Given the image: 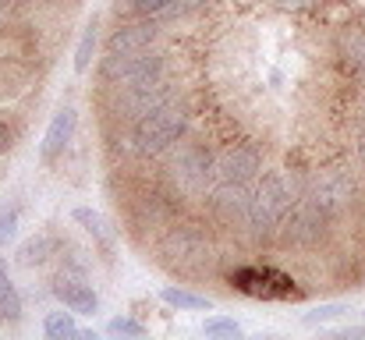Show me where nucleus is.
<instances>
[{
	"label": "nucleus",
	"instance_id": "nucleus-1",
	"mask_svg": "<svg viewBox=\"0 0 365 340\" xmlns=\"http://www.w3.org/2000/svg\"><path fill=\"white\" fill-rule=\"evenodd\" d=\"M294 202H298V185H294V177H291L287 170H269V174H262L259 188L252 192L245 224H248V230H252L255 237H266V234H273V230L280 227V220L287 217V210H291Z\"/></svg>",
	"mask_w": 365,
	"mask_h": 340
},
{
	"label": "nucleus",
	"instance_id": "nucleus-2",
	"mask_svg": "<svg viewBox=\"0 0 365 340\" xmlns=\"http://www.w3.org/2000/svg\"><path fill=\"white\" fill-rule=\"evenodd\" d=\"M160 262L167 269H178V273H199L202 266L213 262V241H210V230L199 224H178L170 227L160 244Z\"/></svg>",
	"mask_w": 365,
	"mask_h": 340
},
{
	"label": "nucleus",
	"instance_id": "nucleus-3",
	"mask_svg": "<svg viewBox=\"0 0 365 340\" xmlns=\"http://www.w3.org/2000/svg\"><path fill=\"white\" fill-rule=\"evenodd\" d=\"M185 131H188V113L174 100V103L135 120V149L145 156H160V153L174 149L185 138Z\"/></svg>",
	"mask_w": 365,
	"mask_h": 340
},
{
	"label": "nucleus",
	"instance_id": "nucleus-4",
	"mask_svg": "<svg viewBox=\"0 0 365 340\" xmlns=\"http://www.w3.org/2000/svg\"><path fill=\"white\" fill-rule=\"evenodd\" d=\"M103 82L107 86H118V89H142V86H153L163 78V57L160 53H131V57H118V53H107L103 57V68H100Z\"/></svg>",
	"mask_w": 365,
	"mask_h": 340
},
{
	"label": "nucleus",
	"instance_id": "nucleus-5",
	"mask_svg": "<svg viewBox=\"0 0 365 340\" xmlns=\"http://www.w3.org/2000/svg\"><path fill=\"white\" fill-rule=\"evenodd\" d=\"M231 287L242 291L248 298H266V302H287V298H302V291L294 287V280L280 269L269 266H245L231 273Z\"/></svg>",
	"mask_w": 365,
	"mask_h": 340
},
{
	"label": "nucleus",
	"instance_id": "nucleus-6",
	"mask_svg": "<svg viewBox=\"0 0 365 340\" xmlns=\"http://www.w3.org/2000/svg\"><path fill=\"white\" fill-rule=\"evenodd\" d=\"M327 220H330V217L305 195V199H298V202L287 210V217L280 220V237H284V244H302V248H309V244H316V241L323 237Z\"/></svg>",
	"mask_w": 365,
	"mask_h": 340
},
{
	"label": "nucleus",
	"instance_id": "nucleus-7",
	"mask_svg": "<svg viewBox=\"0 0 365 340\" xmlns=\"http://www.w3.org/2000/svg\"><path fill=\"white\" fill-rule=\"evenodd\" d=\"M259 170H262V149L255 142H238V145H231L217 156V177L220 181L248 185V181L259 177Z\"/></svg>",
	"mask_w": 365,
	"mask_h": 340
},
{
	"label": "nucleus",
	"instance_id": "nucleus-8",
	"mask_svg": "<svg viewBox=\"0 0 365 340\" xmlns=\"http://www.w3.org/2000/svg\"><path fill=\"white\" fill-rule=\"evenodd\" d=\"M170 170H174V177L181 181L185 192H202L210 185V177L217 174V160L206 153V145H185Z\"/></svg>",
	"mask_w": 365,
	"mask_h": 340
},
{
	"label": "nucleus",
	"instance_id": "nucleus-9",
	"mask_svg": "<svg viewBox=\"0 0 365 340\" xmlns=\"http://www.w3.org/2000/svg\"><path fill=\"white\" fill-rule=\"evenodd\" d=\"M351 195H355V185H351V177H348L344 170H327V174H319L316 185H312V192H309V199H312L327 217L348 210Z\"/></svg>",
	"mask_w": 365,
	"mask_h": 340
},
{
	"label": "nucleus",
	"instance_id": "nucleus-10",
	"mask_svg": "<svg viewBox=\"0 0 365 340\" xmlns=\"http://www.w3.org/2000/svg\"><path fill=\"white\" fill-rule=\"evenodd\" d=\"M248 202H252V195L245 192V185L220 181V188L210 195V213H213L217 224L235 227V220H245V217H248Z\"/></svg>",
	"mask_w": 365,
	"mask_h": 340
},
{
	"label": "nucleus",
	"instance_id": "nucleus-11",
	"mask_svg": "<svg viewBox=\"0 0 365 340\" xmlns=\"http://www.w3.org/2000/svg\"><path fill=\"white\" fill-rule=\"evenodd\" d=\"M156 39V21L153 18H142V21H131L121 25L107 36V53H118V57H131V53H145Z\"/></svg>",
	"mask_w": 365,
	"mask_h": 340
},
{
	"label": "nucleus",
	"instance_id": "nucleus-12",
	"mask_svg": "<svg viewBox=\"0 0 365 340\" xmlns=\"http://www.w3.org/2000/svg\"><path fill=\"white\" fill-rule=\"evenodd\" d=\"M53 294H57V298L64 302V309H71L75 316H96V309H100L96 291H93L82 277H75V273H57Z\"/></svg>",
	"mask_w": 365,
	"mask_h": 340
},
{
	"label": "nucleus",
	"instance_id": "nucleus-13",
	"mask_svg": "<svg viewBox=\"0 0 365 340\" xmlns=\"http://www.w3.org/2000/svg\"><path fill=\"white\" fill-rule=\"evenodd\" d=\"M75 128H78V113H75V107H61V110L50 117V128H46L43 145H39L43 163H53L57 156H64V149H68L71 138H75Z\"/></svg>",
	"mask_w": 365,
	"mask_h": 340
},
{
	"label": "nucleus",
	"instance_id": "nucleus-14",
	"mask_svg": "<svg viewBox=\"0 0 365 340\" xmlns=\"http://www.w3.org/2000/svg\"><path fill=\"white\" fill-rule=\"evenodd\" d=\"M178 100V89L170 86V82H153V86H142V89H131V96H128V117L131 120H138V117H145V113L160 110V107H167V103H174Z\"/></svg>",
	"mask_w": 365,
	"mask_h": 340
},
{
	"label": "nucleus",
	"instance_id": "nucleus-15",
	"mask_svg": "<svg viewBox=\"0 0 365 340\" xmlns=\"http://www.w3.org/2000/svg\"><path fill=\"white\" fill-rule=\"evenodd\" d=\"M71 217H75V224L86 227V230L93 234V241H96V244H100V248H103V252L110 255V248H114V237H110V230H107L103 217H100L96 210H86V206H78V210H75Z\"/></svg>",
	"mask_w": 365,
	"mask_h": 340
},
{
	"label": "nucleus",
	"instance_id": "nucleus-16",
	"mask_svg": "<svg viewBox=\"0 0 365 340\" xmlns=\"http://www.w3.org/2000/svg\"><path fill=\"white\" fill-rule=\"evenodd\" d=\"M0 319H4V323H18V319H21V294H18V287L11 284L4 262H0Z\"/></svg>",
	"mask_w": 365,
	"mask_h": 340
},
{
	"label": "nucleus",
	"instance_id": "nucleus-17",
	"mask_svg": "<svg viewBox=\"0 0 365 340\" xmlns=\"http://www.w3.org/2000/svg\"><path fill=\"white\" fill-rule=\"evenodd\" d=\"M96 46H100V25L89 21L86 32H82V39H78V46H75V71H78V75H86V71L93 68Z\"/></svg>",
	"mask_w": 365,
	"mask_h": 340
},
{
	"label": "nucleus",
	"instance_id": "nucleus-18",
	"mask_svg": "<svg viewBox=\"0 0 365 340\" xmlns=\"http://www.w3.org/2000/svg\"><path fill=\"white\" fill-rule=\"evenodd\" d=\"M50 252H53V237L50 234H36V237H29L18 248V262L21 266H43L50 259Z\"/></svg>",
	"mask_w": 365,
	"mask_h": 340
},
{
	"label": "nucleus",
	"instance_id": "nucleus-19",
	"mask_svg": "<svg viewBox=\"0 0 365 340\" xmlns=\"http://www.w3.org/2000/svg\"><path fill=\"white\" fill-rule=\"evenodd\" d=\"M163 302L167 305H174V309H185V312H199V309H213V302L210 298H202V294H192V291H185V287H163Z\"/></svg>",
	"mask_w": 365,
	"mask_h": 340
},
{
	"label": "nucleus",
	"instance_id": "nucleus-20",
	"mask_svg": "<svg viewBox=\"0 0 365 340\" xmlns=\"http://www.w3.org/2000/svg\"><path fill=\"white\" fill-rule=\"evenodd\" d=\"M43 334L50 340H68V337H78V326H75V312H50L43 319Z\"/></svg>",
	"mask_w": 365,
	"mask_h": 340
},
{
	"label": "nucleus",
	"instance_id": "nucleus-21",
	"mask_svg": "<svg viewBox=\"0 0 365 340\" xmlns=\"http://www.w3.org/2000/svg\"><path fill=\"white\" fill-rule=\"evenodd\" d=\"M351 309L344 305V302H330V305H319V309H312V312H305V323L309 326H316V323H330V319H341V316H348Z\"/></svg>",
	"mask_w": 365,
	"mask_h": 340
},
{
	"label": "nucleus",
	"instance_id": "nucleus-22",
	"mask_svg": "<svg viewBox=\"0 0 365 340\" xmlns=\"http://www.w3.org/2000/svg\"><path fill=\"white\" fill-rule=\"evenodd\" d=\"M18 220H21V206H18V202L0 206V244H7V241L18 234Z\"/></svg>",
	"mask_w": 365,
	"mask_h": 340
},
{
	"label": "nucleus",
	"instance_id": "nucleus-23",
	"mask_svg": "<svg viewBox=\"0 0 365 340\" xmlns=\"http://www.w3.org/2000/svg\"><path fill=\"white\" fill-rule=\"evenodd\" d=\"M174 4H178V0H131L128 7H131L138 18H160V14H167Z\"/></svg>",
	"mask_w": 365,
	"mask_h": 340
},
{
	"label": "nucleus",
	"instance_id": "nucleus-24",
	"mask_svg": "<svg viewBox=\"0 0 365 340\" xmlns=\"http://www.w3.org/2000/svg\"><path fill=\"white\" fill-rule=\"evenodd\" d=\"M107 334H114V337H142V334H145V326H142V323H135V319H128V316H118V319H110V323H107Z\"/></svg>",
	"mask_w": 365,
	"mask_h": 340
},
{
	"label": "nucleus",
	"instance_id": "nucleus-25",
	"mask_svg": "<svg viewBox=\"0 0 365 340\" xmlns=\"http://www.w3.org/2000/svg\"><path fill=\"white\" fill-rule=\"evenodd\" d=\"M210 337H238L242 334V326L235 323V319H206V326H202Z\"/></svg>",
	"mask_w": 365,
	"mask_h": 340
},
{
	"label": "nucleus",
	"instance_id": "nucleus-26",
	"mask_svg": "<svg viewBox=\"0 0 365 340\" xmlns=\"http://www.w3.org/2000/svg\"><path fill=\"white\" fill-rule=\"evenodd\" d=\"M14 145V135H11V128L7 124H0V153H7Z\"/></svg>",
	"mask_w": 365,
	"mask_h": 340
},
{
	"label": "nucleus",
	"instance_id": "nucleus-27",
	"mask_svg": "<svg viewBox=\"0 0 365 340\" xmlns=\"http://www.w3.org/2000/svg\"><path fill=\"white\" fill-rule=\"evenodd\" d=\"M362 163H365V138H362Z\"/></svg>",
	"mask_w": 365,
	"mask_h": 340
},
{
	"label": "nucleus",
	"instance_id": "nucleus-28",
	"mask_svg": "<svg viewBox=\"0 0 365 340\" xmlns=\"http://www.w3.org/2000/svg\"><path fill=\"white\" fill-rule=\"evenodd\" d=\"M0 25H4V11H0Z\"/></svg>",
	"mask_w": 365,
	"mask_h": 340
}]
</instances>
